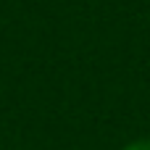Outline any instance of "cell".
<instances>
[{
	"label": "cell",
	"mask_w": 150,
	"mask_h": 150,
	"mask_svg": "<svg viewBox=\"0 0 150 150\" xmlns=\"http://www.w3.org/2000/svg\"><path fill=\"white\" fill-rule=\"evenodd\" d=\"M124 150H150V140H137V142L127 145Z\"/></svg>",
	"instance_id": "1"
}]
</instances>
